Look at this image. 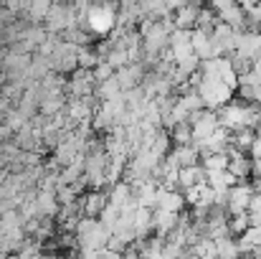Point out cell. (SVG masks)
<instances>
[{"label": "cell", "instance_id": "6da1fadb", "mask_svg": "<svg viewBox=\"0 0 261 259\" xmlns=\"http://www.w3.org/2000/svg\"><path fill=\"white\" fill-rule=\"evenodd\" d=\"M117 13L119 5L114 3H104V5H91V10L87 13V26L94 36H112V31L117 28Z\"/></svg>", "mask_w": 261, "mask_h": 259}, {"label": "cell", "instance_id": "e0dca14e", "mask_svg": "<svg viewBox=\"0 0 261 259\" xmlns=\"http://www.w3.org/2000/svg\"><path fill=\"white\" fill-rule=\"evenodd\" d=\"M249 229H251V219H249V214H241V216H231V219H228L231 239H241Z\"/></svg>", "mask_w": 261, "mask_h": 259}, {"label": "cell", "instance_id": "7a4b0ae2", "mask_svg": "<svg viewBox=\"0 0 261 259\" xmlns=\"http://www.w3.org/2000/svg\"><path fill=\"white\" fill-rule=\"evenodd\" d=\"M211 8L218 15V20L226 23V26H231L236 33L249 31V20H246V13H244L241 5H236V3H213Z\"/></svg>", "mask_w": 261, "mask_h": 259}, {"label": "cell", "instance_id": "44dd1931", "mask_svg": "<svg viewBox=\"0 0 261 259\" xmlns=\"http://www.w3.org/2000/svg\"><path fill=\"white\" fill-rule=\"evenodd\" d=\"M114 69L107 64V61H101L96 69H94V79H96V84H104V82H109V79H114Z\"/></svg>", "mask_w": 261, "mask_h": 259}, {"label": "cell", "instance_id": "2e32d148", "mask_svg": "<svg viewBox=\"0 0 261 259\" xmlns=\"http://www.w3.org/2000/svg\"><path fill=\"white\" fill-rule=\"evenodd\" d=\"M200 166L205 168V173H223V171H228L231 158H228L226 153H216V155H208Z\"/></svg>", "mask_w": 261, "mask_h": 259}, {"label": "cell", "instance_id": "7c38bea8", "mask_svg": "<svg viewBox=\"0 0 261 259\" xmlns=\"http://www.w3.org/2000/svg\"><path fill=\"white\" fill-rule=\"evenodd\" d=\"M173 160L177 163V168H193L200 166V150L195 145H182V148H173Z\"/></svg>", "mask_w": 261, "mask_h": 259}, {"label": "cell", "instance_id": "d6986e66", "mask_svg": "<svg viewBox=\"0 0 261 259\" xmlns=\"http://www.w3.org/2000/svg\"><path fill=\"white\" fill-rule=\"evenodd\" d=\"M170 137H173L175 148H182V145H193V127L185 122V125H177L175 130H170Z\"/></svg>", "mask_w": 261, "mask_h": 259}, {"label": "cell", "instance_id": "52a82bcc", "mask_svg": "<svg viewBox=\"0 0 261 259\" xmlns=\"http://www.w3.org/2000/svg\"><path fill=\"white\" fill-rule=\"evenodd\" d=\"M82 206H84V216L99 219L101 211L109 206V193L107 191H89L87 196L82 198Z\"/></svg>", "mask_w": 261, "mask_h": 259}, {"label": "cell", "instance_id": "d4e9b609", "mask_svg": "<svg viewBox=\"0 0 261 259\" xmlns=\"http://www.w3.org/2000/svg\"><path fill=\"white\" fill-rule=\"evenodd\" d=\"M254 193H261V178L254 180Z\"/></svg>", "mask_w": 261, "mask_h": 259}, {"label": "cell", "instance_id": "3957f363", "mask_svg": "<svg viewBox=\"0 0 261 259\" xmlns=\"http://www.w3.org/2000/svg\"><path fill=\"white\" fill-rule=\"evenodd\" d=\"M251 198H254V183L251 180H244L239 185H233L228 191V216H241V214H249V206H251Z\"/></svg>", "mask_w": 261, "mask_h": 259}, {"label": "cell", "instance_id": "277c9868", "mask_svg": "<svg viewBox=\"0 0 261 259\" xmlns=\"http://www.w3.org/2000/svg\"><path fill=\"white\" fill-rule=\"evenodd\" d=\"M218 127H221V125H218V114L211 112V109H205L203 117L193 125V145H203V143H208V140L216 135Z\"/></svg>", "mask_w": 261, "mask_h": 259}, {"label": "cell", "instance_id": "8fae6325", "mask_svg": "<svg viewBox=\"0 0 261 259\" xmlns=\"http://www.w3.org/2000/svg\"><path fill=\"white\" fill-rule=\"evenodd\" d=\"M190 46H193V54H195L200 61H208V59H211V33H208V31L193 28V33H190Z\"/></svg>", "mask_w": 261, "mask_h": 259}, {"label": "cell", "instance_id": "5bb4252c", "mask_svg": "<svg viewBox=\"0 0 261 259\" xmlns=\"http://www.w3.org/2000/svg\"><path fill=\"white\" fill-rule=\"evenodd\" d=\"M135 231H137V239H147L150 231H155L152 226V208H137L135 214Z\"/></svg>", "mask_w": 261, "mask_h": 259}, {"label": "cell", "instance_id": "ffe728a7", "mask_svg": "<svg viewBox=\"0 0 261 259\" xmlns=\"http://www.w3.org/2000/svg\"><path fill=\"white\" fill-rule=\"evenodd\" d=\"M119 216H122V211H119L117 206H112V203H109V206H107V208L101 211V216H99V221H101V224H104V226H107L109 231H114V226H117V221H119Z\"/></svg>", "mask_w": 261, "mask_h": 259}, {"label": "cell", "instance_id": "9a60e30c", "mask_svg": "<svg viewBox=\"0 0 261 259\" xmlns=\"http://www.w3.org/2000/svg\"><path fill=\"white\" fill-rule=\"evenodd\" d=\"M254 143H256V130H241V132H236V135L231 137V145H233L239 153H244V155H251Z\"/></svg>", "mask_w": 261, "mask_h": 259}, {"label": "cell", "instance_id": "30bf717a", "mask_svg": "<svg viewBox=\"0 0 261 259\" xmlns=\"http://www.w3.org/2000/svg\"><path fill=\"white\" fill-rule=\"evenodd\" d=\"M205 183V168L203 166H193V168H180V175H177V191H190L195 185Z\"/></svg>", "mask_w": 261, "mask_h": 259}, {"label": "cell", "instance_id": "ba28073f", "mask_svg": "<svg viewBox=\"0 0 261 259\" xmlns=\"http://www.w3.org/2000/svg\"><path fill=\"white\" fill-rule=\"evenodd\" d=\"M200 8L203 5H198V3H188V5H182L180 10H175V28H180V31H193L195 26H198V15H200Z\"/></svg>", "mask_w": 261, "mask_h": 259}, {"label": "cell", "instance_id": "5b68a950", "mask_svg": "<svg viewBox=\"0 0 261 259\" xmlns=\"http://www.w3.org/2000/svg\"><path fill=\"white\" fill-rule=\"evenodd\" d=\"M236 54L244 56V59H259L261 54V33L259 31H244V33H236Z\"/></svg>", "mask_w": 261, "mask_h": 259}, {"label": "cell", "instance_id": "8992f818", "mask_svg": "<svg viewBox=\"0 0 261 259\" xmlns=\"http://www.w3.org/2000/svg\"><path fill=\"white\" fill-rule=\"evenodd\" d=\"M180 216H182V214H170V211L155 208V211H152V226H155V234L163 237V239H168L175 229H177Z\"/></svg>", "mask_w": 261, "mask_h": 259}, {"label": "cell", "instance_id": "ac0fdd59", "mask_svg": "<svg viewBox=\"0 0 261 259\" xmlns=\"http://www.w3.org/2000/svg\"><path fill=\"white\" fill-rule=\"evenodd\" d=\"M216 249H218V259H241L239 244H236V239H231V237L216 242Z\"/></svg>", "mask_w": 261, "mask_h": 259}, {"label": "cell", "instance_id": "4fadbf2b", "mask_svg": "<svg viewBox=\"0 0 261 259\" xmlns=\"http://www.w3.org/2000/svg\"><path fill=\"white\" fill-rule=\"evenodd\" d=\"M132 198H135V191H132V185H129V183H124V180H119V183H114V185L109 188V203H112V206H117L119 211H122Z\"/></svg>", "mask_w": 261, "mask_h": 259}, {"label": "cell", "instance_id": "603a6c76", "mask_svg": "<svg viewBox=\"0 0 261 259\" xmlns=\"http://www.w3.org/2000/svg\"><path fill=\"white\" fill-rule=\"evenodd\" d=\"M249 214H256V216H261V193H254L251 206H249Z\"/></svg>", "mask_w": 261, "mask_h": 259}, {"label": "cell", "instance_id": "cb8c5ba5", "mask_svg": "<svg viewBox=\"0 0 261 259\" xmlns=\"http://www.w3.org/2000/svg\"><path fill=\"white\" fill-rule=\"evenodd\" d=\"M251 178H254V180L261 178V158L259 160H251Z\"/></svg>", "mask_w": 261, "mask_h": 259}, {"label": "cell", "instance_id": "7402d4cb", "mask_svg": "<svg viewBox=\"0 0 261 259\" xmlns=\"http://www.w3.org/2000/svg\"><path fill=\"white\" fill-rule=\"evenodd\" d=\"M259 158H261V127L256 130V143L251 148V160H259Z\"/></svg>", "mask_w": 261, "mask_h": 259}, {"label": "cell", "instance_id": "9c48e42d", "mask_svg": "<svg viewBox=\"0 0 261 259\" xmlns=\"http://www.w3.org/2000/svg\"><path fill=\"white\" fill-rule=\"evenodd\" d=\"M185 196L180 191H165L160 188V196H158V208L163 211H170V214H185Z\"/></svg>", "mask_w": 261, "mask_h": 259}]
</instances>
